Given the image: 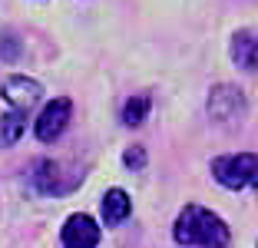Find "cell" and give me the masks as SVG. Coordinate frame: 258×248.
<instances>
[{"label":"cell","mask_w":258,"mask_h":248,"mask_svg":"<svg viewBox=\"0 0 258 248\" xmlns=\"http://www.w3.org/2000/svg\"><path fill=\"white\" fill-rule=\"evenodd\" d=\"M172 238L189 248H228L232 232L215 212L202 205H185L172 225Z\"/></svg>","instance_id":"1"},{"label":"cell","mask_w":258,"mask_h":248,"mask_svg":"<svg viewBox=\"0 0 258 248\" xmlns=\"http://www.w3.org/2000/svg\"><path fill=\"white\" fill-rule=\"evenodd\" d=\"M86 172L80 169H70L67 162H56V159H37L30 169V182L40 196H67L73 192Z\"/></svg>","instance_id":"2"},{"label":"cell","mask_w":258,"mask_h":248,"mask_svg":"<svg viewBox=\"0 0 258 248\" xmlns=\"http://www.w3.org/2000/svg\"><path fill=\"white\" fill-rule=\"evenodd\" d=\"M212 175L225 189H248L258 185V152H235V156H219L212 162Z\"/></svg>","instance_id":"3"},{"label":"cell","mask_w":258,"mask_h":248,"mask_svg":"<svg viewBox=\"0 0 258 248\" xmlns=\"http://www.w3.org/2000/svg\"><path fill=\"white\" fill-rule=\"evenodd\" d=\"M70 116H73V103H70L67 96L50 99V103L40 109L37 122H33L37 139L40 143H53V139H60V136L67 133V126H70Z\"/></svg>","instance_id":"4"},{"label":"cell","mask_w":258,"mask_h":248,"mask_svg":"<svg viewBox=\"0 0 258 248\" xmlns=\"http://www.w3.org/2000/svg\"><path fill=\"white\" fill-rule=\"evenodd\" d=\"M0 93H4V99L10 103V109L14 113H23V116H30V109L43 99V86H40L37 80H30V76H7V80L0 83Z\"/></svg>","instance_id":"5"},{"label":"cell","mask_w":258,"mask_h":248,"mask_svg":"<svg viewBox=\"0 0 258 248\" xmlns=\"http://www.w3.org/2000/svg\"><path fill=\"white\" fill-rule=\"evenodd\" d=\"M60 245L63 248H96L99 245V225L96 218L76 212L63 222V232H60Z\"/></svg>","instance_id":"6"},{"label":"cell","mask_w":258,"mask_h":248,"mask_svg":"<svg viewBox=\"0 0 258 248\" xmlns=\"http://www.w3.org/2000/svg\"><path fill=\"white\" fill-rule=\"evenodd\" d=\"M242 113H245V96H242V90L228 86V83L212 86V93H209V116H212V119L232 122V119H238Z\"/></svg>","instance_id":"7"},{"label":"cell","mask_w":258,"mask_h":248,"mask_svg":"<svg viewBox=\"0 0 258 248\" xmlns=\"http://www.w3.org/2000/svg\"><path fill=\"white\" fill-rule=\"evenodd\" d=\"M133 215V199H129L126 189H109L103 196V222L106 225H122L126 218Z\"/></svg>","instance_id":"8"},{"label":"cell","mask_w":258,"mask_h":248,"mask_svg":"<svg viewBox=\"0 0 258 248\" xmlns=\"http://www.w3.org/2000/svg\"><path fill=\"white\" fill-rule=\"evenodd\" d=\"M232 60L242 70H258V40H255V33H248V30L235 33V40H232Z\"/></svg>","instance_id":"9"},{"label":"cell","mask_w":258,"mask_h":248,"mask_svg":"<svg viewBox=\"0 0 258 248\" xmlns=\"http://www.w3.org/2000/svg\"><path fill=\"white\" fill-rule=\"evenodd\" d=\"M27 133V116L23 113H4L0 116V146H14L20 136Z\"/></svg>","instance_id":"10"},{"label":"cell","mask_w":258,"mask_h":248,"mask_svg":"<svg viewBox=\"0 0 258 248\" xmlns=\"http://www.w3.org/2000/svg\"><path fill=\"white\" fill-rule=\"evenodd\" d=\"M149 106H152V99L146 96V93L129 96L126 103H122V122H126V126H139V122H146V116H149Z\"/></svg>","instance_id":"11"},{"label":"cell","mask_w":258,"mask_h":248,"mask_svg":"<svg viewBox=\"0 0 258 248\" xmlns=\"http://www.w3.org/2000/svg\"><path fill=\"white\" fill-rule=\"evenodd\" d=\"M122 162H126V169H143L146 165V149L143 146H129V149L122 152Z\"/></svg>","instance_id":"12"},{"label":"cell","mask_w":258,"mask_h":248,"mask_svg":"<svg viewBox=\"0 0 258 248\" xmlns=\"http://www.w3.org/2000/svg\"><path fill=\"white\" fill-rule=\"evenodd\" d=\"M17 53H20V43H17L14 37H0V56H4V60H17Z\"/></svg>","instance_id":"13"},{"label":"cell","mask_w":258,"mask_h":248,"mask_svg":"<svg viewBox=\"0 0 258 248\" xmlns=\"http://www.w3.org/2000/svg\"><path fill=\"white\" fill-rule=\"evenodd\" d=\"M255 189H258V185H255Z\"/></svg>","instance_id":"14"},{"label":"cell","mask_w":258,"mask_h":248,"mask_svg":"<svg viewBox=\"0 0 258 248\" xmlns=\"http://www.w3.org/2000/svg\"><path fill=\"white\" fill-rule=\"evenodd\" d=\"M255 248H258V245H255Z\"/></svg>","instance_id":"15"}]
</instances>
